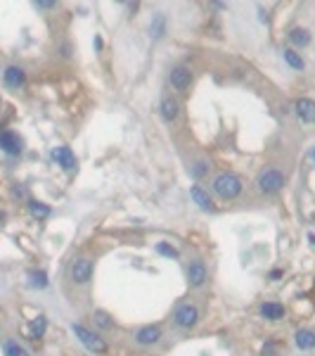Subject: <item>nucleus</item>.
<instances>
[{"mask_svg":"<svg viewBox=\"0 0 315 356\" xmlns=\"http://www.w3.org/2000/svg\"><path fill=\"white\" fill-rule=\"evenodd\" d=\"M242 178L237 176V173H218V176L213 178V190H216V195L223 199H235L242 195Z\"/></svg>","mask_w":315,"mask_h":356,"instance_id":"nucleus-1","label":"nucleus"},{"mask_svg":"<svg viewBox=\"0 0 315 356\" xmlns=\"http://www.w3.org/2000/svg\"><path fill=\"white\" fill-rule=\"evenodd\" d=\"M178 100L176 97H164L161 100V117L166 119V121H173V119H178Z\"/></svg>","mask_w":315,"mask_h":356,"instance_id":"nucleus-15","label":"nucleus"},{"mask_svg":"<svg viewBox=\"0 0 315 356\" xmlns=\"http://www.w3.org/2000/svg\"><path fill=\"white\" fill-rule=\"evenodd\" d=\"M282 55H284V62H287L289 67H294V69H303V60L299 55H296L294 50H284V53H282Z\"/></svg>","mask_w":315,"mask_h":356,"instance_id":"nucleus-22","label":"nucleus"},{"mask_svg":"<svg viewBox=\"0 0 315 356\" xmlns=\"http://www.w3.org/2000/svg\"><path fill=\"white\" fill-rule=\"evenodd\" d=\"M190 197L194 199V205H197L199 209H204V212H213V202H211V197H209V192L202 190L199 185H192V188H190Z\"/></svg>","mask_w":315,"mask_h":356,"instance_id":"nucleus-13","label":"nucleus"},{"mask_svg":"<svg viewBox=\"0 0 315 356\" xmlns=\"http://www.w3.org/2000/svg\"><path fill=\"white\" fill-rule=\"evenodd\" d=\"M36 7H41V10H50V7H55V3H48V0H38Z\"/></svg>","mask_w":315,"mask_h":356,"instance_id":"nucleus-27","label":"nucleus"},{"mask_svg":"<svg viewBox=\"0 0 315 356\" xmlns=\"http://www.w3.org/2000/svg\"><path fill=\"white\" fill-rule=\"evenodd\" d=\"M294 110H296V117L301 119L303 123H315V100L301 97V100H296Z\"/></svg>","mask_w":315,"mask_h":356,"instance_id":"nucleus-7","label":"nucleus"},{"mask_svg":"<svg viewBox=\"0 0 315 356\" xmlns=\"http://www.w3.org/2000/svg\"><path fill=\"white\" fill-rule=\"evenodd\" d=\"M52 157H55V162L62 166L64 171H74L76 169V157H74V152H71V147H67V145L55 147V150H52Z\"/></svg>","mask_w":315,"mask_h":356,"instance_id":"nucleus-6","label":"nucleus"},{"mask_svg":"<svg viewBox=\"0 0 315 356\" xmlns=\"http://www.w3.org/2000/svg\"><path fill=\"white\" fill-rule=\"evenodd\" d=\"M261 316L268 318V321H280L282 316H284V307L277 304V301H266V304L261 307Z\"/></svg>","mask_w":315,"mask_h":356,"instance_id":"nucleus-14","label":"nucleus"},{"mask_svg":"<svg viewBox=\"0 0 315 356\" xmlns=\"http://www.w3.org/2000/svg\"><path fill=\"white\" fill-rule=\"evenodd\" d=\"M308 238H310V242H313V245H315V235H308Z\"/></svg>","mask_w":315,"mask_h":356,"instance_id":"nucleus-29","label":"nucleus"},{"mask_svg":"<svg viewBox=\"0 0 315 356\" xmlns=\"http://www.w3.org/2000/svg\"><path fill=\"white\" fill-rule=\"evenodd\" d=\"M0 147L5 150V155H19L21 152V138L12 131H3V136H0Z\"/></svg>","mask_w":315,"mask_h":356,"instance_id":"nucleus-10","label":"nucleus"},{"mask_svg":"<svg viewBox=\"0 0 315 356\" xmlns=\"http://www.w3.org/2000/svg\"><path fill=\"white\" fill-rule=\"evenodd\" d=\"M3 351H5V356H28V351L19 342H14V340H5L3 342Z\"/></svg>","mask_w":315,"mask_h":356,"instance_id":"nucleus-18","label":"nucleus"},{"mask_svg":"<svg viewBox=\"0 0 315 356\" xmlns=\"http://www.w3.org/2000/svg\"><path fill=\"white\" fill-rule=\"evenodd\" d=\"M69 275L76 285H85V283L93 278V261L81 257V259H74L71 261V268H69Z\"/></svg>","mask_w":315,"mask_h":356,"instance_id":"nucleus-4","label":"nucleus"},{"mask_svg":"<svg viewBox=\"0 0 315 356\" xmlns=\"http://www.w3.org/2000/svg\"><path fill=\"white\" fill-rule=\"evenodd\" d=\"M24 81H26V74H24L19 67H7L5 71H3V83H5L7 88L17 90L24 86Z\"/></svg>","mask_w":315,"mask_h":356,"instance_id":"nucleus-11","label":"nucleus"},{"mask_svg":"<svg viewBox=\"0 0 315 356\" xmlns=\"http://www.w3.org/2000/svg\"><path fill=\"white\" fill-rule=\"evenodd\" d=\"M28 212L34 214L36 219H45V216H50V207H45L43 202H36V199H31V202H28Z\"/></svg>","mask_w":315,"mask_h":356,"instance_id":"nucleus-20","label":"nucleus"},{"mask_svg":"<svg viewBox=\"0 0 315 356\" xmlns=\"http://www.w3.org/2000/svg\"><path fill=\"white\" fill-rule=\"evenodd\" d=\"M289 41L294 43V45H308L310 43V34L308 31H306V29H294V31H292V34H289Z\"/></svg>","mask_w":315,"mask_h":356,"instance_id":"nucleus-19","label":"nucleus"},{"mask_svg":"<svg viewBox=\"0 0 315 356\" xmlns=\"http://www.w3.org/2000/svg\"><path fill=\"white\" fill-rule=\"evenodd\" d=\"M190 83H192V74H190V69L187 67H176L171 71V86L176 90L185 93V90L190 88Z\"/></svg>","mask_w":315,"mask_h":356,"instance_id":"nucleus-8","label":"nucleus"},{"mask_svg":"<svg viewBox=\"0 0 315 356\" xmlns=\"http://www.w3.org/2000/svg\"><path fill=\"white\" fill-rule=\"evenodd\" d=\"M173 321H176L178 328H185V330L194 328L199 321L197 307H194V304H180V307L176 309V314H173Z\"/></svg>","mask_w":315,"mask_h":356,"instance_id":"nucleus-5","label":"nucleus"},{"mask_svg":"<svg viewBox=\"0 0 315 356\" xmlns=\"http://www.w3.org/2000/svg\"><path fill=\"white\" fill-rule=\"evenodd\" d=\"M45 325H48V323H45V318H43V316H38V318L34 321V325H31V335H34V340H38V337L45 335Z\"/></svg>","mask_w":315,"mask_h":356,"instance_id":"nucleus-24","label":"nucleus"},{"mask_svg":"<svg viewBox=\"0 0 315 356\" xmlns=\"http://www.w3.org/2000/svg\"><path fill=\"white\" fill-rule=\"evenodd\" d=\"M28 278H31V288L43 290L45 285H48V275L43 273V271H31V273H28Z\"/></svg>","mask_w":315,"mask_h":356,"instance_id":"nucleus-21","label":"nucleus"},{"mask_svg":"<svg viewBox=\"0 0 315 356\" xmlns=\"http://www.w3.org/2000/svg\"><path fill=\"white\" fill-rule=\"evenodd\" d=\"M93 318H95V323H97V325H100L102 330L114 328V321H111L109 314H104V311H95V316H93Z\"/></svg>","mask_w":315,"mask_h":356,"instance_id":"nucleus-23","label":"nucleus"},{"mask_svg":"<svg viewBox=\"0 0 315 356\" xmlns=\"http://www.w3.org/2000/svg\"><path fill=\"white\" fill-rule=\"evenodd\" d=\"M187 281H190L192 288H202L206 283V266L202 261H192L187 266Z\"/></svg>","mask_w":315,"mask_h":356,"instance_id":"nucleus-12","label":"nucleus"},{"mask_svg":"<svg viewBox=\"0 0 315 356\" xmlns=\"http://www.w3.org/2000/svg\"><path fill=\"white\" fill-rule=\"evenodd\" d=\"M95 48H97V50L102 48V38H100V36H95Z\"/></svg>","mask_w":315,"mask_h":356,"instance_id":"nucleus-28","label":"nucleus"},{"mask_svg":"<svg viewBox=\"0 0 315 356\" xmlns=\"http://www.w3.org/2000/svg\"><path fill=\"white\" fill-rule=\"evenodd\" d=\"M71 330H74V335L78 337V342H81L88 351H93V354H107V342H104L102 337H97L95 333H90L88 328H83L81 323H74Z\"/></svg>","mask_w":315,"mask_h":356,"instance_id":"nucleus-2","label":"nucleus"},{"mask_svg":"<svg viewBox=\"0 0 315 356\" xmlns=\"http://www.w3.org/2000/svg\"><path fill=\"white\" fill-rule=\"evenodd\" d=\"M166 31V17L161 12H157L154 17H152V24H150V34L154 36V38H161Z\"/></svg>","mask_w":315,"mask_h":356,"instance_id":"nucleus-17","label":"nucleus"},{"mask_svg":"<svg viewBox=\"0 0 315 356\" xmlns=\"http://www.w3.org/2000/svg\"><path fill=\"white\" fill-rule=\"evenodd\" d=\"M256 185H259V190L263 192V195H275V192L282 190V185H284V173H282L280 169H266V171L259 176Z\"/></svg>","mask_w":315,"mask_h":356,"instance_id":"nucleus-3","label":"nucleus"},{"mask_svg":"<svg viewBox=\"0 0 315 356\" xmlns=\"http://www.w3.org/2000/svg\"><path fill=\"white\" fill-rule=\"evenodd\" d=\"M206 171H209V166H206L204 162H197V164H194V169H192V176L199 178V176H204Z\"/></svg>","mask_w":315,"mask_h":356,"instance_id":"nucleus-26","label":"nucleus"},{"mask_svg":"<svg viewBox=\"0 0 315 356\" xmlns=\"http://www.w3.org/2000/svg\"><path fill=\"white\" fill-rule=\"evenodd\" d=\"M157 252L164 254V257H171V259H176V257H178V249H176V247H171V245H166V242H159Z\"/></svg>","mask_w":315,"mask_h":356,"instance_id":"nucleus-25","label":"nucleus"},{"mask_svg":"<svg viewBox=\"0 0 315 356\" xmlns=\"http://www.w3.org/2000/svg\"><path fill=\"white\" fill-rule=\"evenodd\" d=\"M135 340L137 344H145V347H150V344H157L161 340V328L159 325H145L135 333Z\"/></svg>","mask_w":315,"mask_h":356,"instance_id":"nucleus-9","label":"nucleus"},{"mask_svg":"<svg viewBox=\"0 0 315 356\" xmlns=\"http://www.w3.org/2000/svg\"><path fill=\"white\" fill-rule=\"evenodd\" d=\"M296 347H299V349H313L315 333H310V330H299V333H296Z\"/></svg>","mask_w":315,"mask_h":356,"instance_id":"nucleus-16","label":"nucleus"}]
</instances>
